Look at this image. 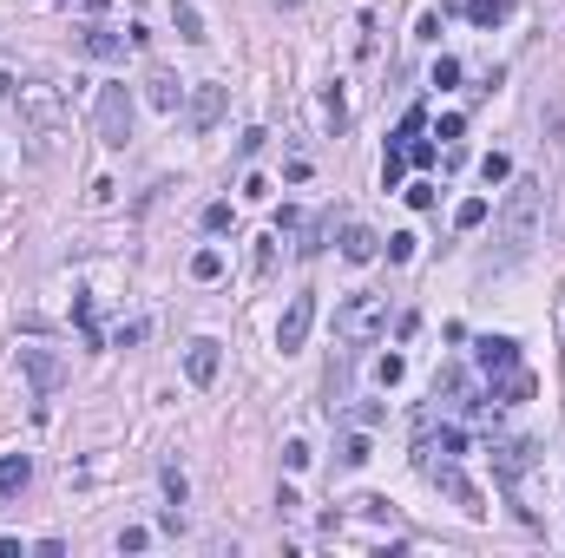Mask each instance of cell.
Masks as SVG:
<instances>
[{"mask_svg": "<svg viewBox=\"0 0 565 558\" xmlns=\"http://www.w3.org/2000/svg\"><path fill=\"white\" fill-rule=\"evenodd\" d=\"M540 223H546V184L513 178L506 184V204H500V263L526 257V250L540 243Z\"/></svg>", "mask_w": 565, "mask_h": 558, "instance_id": "1", "label": "cell"}, {"mask_svg": "<svg viewBox=\"0 0 565 558\" xmlns=\"http://www.w3.org/2000/svg\"><path fill=\"white\" fill-rule=\"evenodd\" d=\"M14 105H20V119H26V132H34L40 145L66 132V93L46 86V79H26V86H14Z\"/></svg>", "mask_w": 565, "mask_h": 558, "instance_id": "2", "label": "cell"}, {"mask_svg": "<svg viewBox=\"0 0 565 558\" xmlns=\"http://www.w3.org/2000/svg\"><path fill=\"white\" fill-rule=\"evenodd\" d=\"M421 473H428V480H434V486H441L447 499H454V506H461L467 519H487V499H480V486H473V480H467V473H461L454 460H447V454L434 460L428 446H421Z\"/></svg>", "mask_w": 565, "mask_h": 558, "instance_id": "3", "label": "cell"}, {"mask_svg": "<svg viewBox=\"0 0 565 558\" xmlns=\"http://www.w3.org/2000/svg\"><path fill=\"white\" fill-rule=\"evenodd\" d=\"M382 328H388V302H382V296H349L342 309H335V335H342L349 348L375 342Z\"/></svg>", "mask_w": 565, "mask_h": 558, "instance_id": "4", "label": "cell"}, {"mask_svg": "<svg viewBox=\"0 0 565 558\" xmlns=\"http://www.w3.org/2000/svg\"><path fill=\"white\" fill-rule=\"evenodd\" d=\"M93 132H99L105 152H125V138H132V93H125V86H105V93H99Z\"/></svg>", "mask_w": 565, "mask_h": 558, "instance_id": "5", "label": "cell"}, {"mask_svg": "<svg viewBox=\"0 0 565 558\" xmlns=\"http://www.w3.org/2000/svg\"><path fill=\"white\" fill-rule=\"evenodd\" d=\"M14 361H20V375L34 381V395H40V401H53V395H60V381H66V361L53 355V348H14Z\"/></svg>", "mask_w": 565, "mask_h": 558, "instance_id": "6", "label": "cell"}, {"mask_svg": "<svg viewBox=\"0 0 565 558\" xmlns=\"http://www.w3.org/2000/svg\"><path fill=\"white\" fill-rule=\"evenodd\" d=\"M309 322H316V296H290V309H282V322H276V348L296 355L309 342Z\"/></svg>", "mask_w": 565, "mask_h": 558, "instance_id": "7", "label": "cell"}, {"mask_svg": "<svg viewBox=\"0 0 565 558\" xmlns=\"http://www.w3.org/2000/svg\"><path fill=\"white\" fill-rule=\"evenodd\" d=\"M473 361L500 381V375L520 368V342H513V335H480V342H473Z\"/></svg>", "mask_w": 565, "mask_h": 558, "instance_id": "8", "label": "cell"}, {"mask_svg": "<svg viewBox=\"0 0 565 558\" xmlns=\"http://www.w3.org/2000/svg\"><path fill=\"white\" fill-rule=\"evenodd\" d=\"M487 454H493V480L520 486V480H526V466H532V440H493Z\"/></svg>", "mask_w": 565, "mask_h": 558, "instance_id": "9", "label": "cell"}, {"mask_svg": "<svg viewBox=\"0 0 565 558\" xmlns=\"http://www.w3.org/2000/svg\"><path fill=\"white\" fill-rule=\"evenodd\" d=\"M217 361H223L217 342H211V335H197V342L184 348V375H191V387H211V381H217Z\"/></svg>", "mask_w": 565, "mask_h": 558, "instance_id": "10", "label": "cell"}, {"mask_svg": "<svg viewBox=\"0 0 565 558\" xmlns=\"http://www.w3.org/2000/svg\"><path fill=\"white\" fill-rule=\"evenodd\" d=\"M223 99H231V93H223V86H211V79H204V86L191 93V132H211V125L223 119Z\"/></svg>", "mask_w": 565, "mask_h": 558, "instance_id": "11", "label": "cell"}, {"mask_svg": "<svg viewBox=\"0 0 565 558\" xmlns=\"http://www.w3.org/2000/svg\"><path fill=\"white\" fill-rule=\"evenodd\" d=\"M342 257L349 263H375L382 257V237L369 230V223H349V230H342Z\"/></svg>", "mask_w": 565, "mask_h": 558, "instance_id": "12", "label": "cell"}, {"mask_svg": "<svg viewBox=\"0 0 565 558\" xmlns=\"http://www.w3.org/2000/svg\"><path fill=\"white\" fill-rule=\"evenodd\" d=\"M26 480H34V460L26 454H0V499H20Z\"/></svg>", "mask_w": 565, "mask_h": 558, "instance_id": "13", "label": "cell"}, {"mask_svg": "<svg viewBox=\"0 0 565 558\" xmlns=\"http://www.w3.org/2000/svg\"><path fill=\"white\" fill-rule=\"evenodd\" d=\"M125 40H132V34H112V26H86V40H79V46H86L93 60H125Z\"/></svg>", "mask_w": 565, "mask_h": 558, "instance_id": "14", "label": "cell"}, {"mask_svg": "<svg viewBox=\"0 0 565 558\" xmlns=\"http://www.w3.org/2000/svg\"><path fill=\"white\" fill-rule=\"evenodd\" d=\"M145 99H152L158 112H178V99H184V86H178V79H172V73H152V79H145Z\"/></svg>", "mask_w": 565, "mask_h": 558, "instance_id": "15", "label": "cell"}, {"mask_svg": "<svg viewBox=\"0 0 565 558\" xmlns=\"http://www.w3.org/2000/svg\"><path fill=\"white\" fill-rule=\"evenodd\" d=\"M467 20L473 26H500V20H513V0H467Z\"/></svg>", "mask_w": 565, "mask_h": 558, "instance_id": "16", "label": "cell"}, {"mask_svg": "<svg viewBox=\"0 0 565 558\" xmlns=\"http://www.w3.org/2000/svg\"><path fill=\"white\" fill-rule=\"evenodd\" d=\"M401 171H408V152L388 145V158H382V191H401Z\"/></svg>", "mask_w": 565, "mask_h": 558, "instance_id": "17", "label": "cell"}, {"mask_svg": "<svg viewBox=\"0 0 565 558\" xmlns=\"http://www.w3.org/2000/svg\"><path fill=\"white\" fill-rule=\"evenodd\" d=\"M487 210H493L487 198H467V204L454 210V230H480V223H487Z\"/></svg>", "mask_w": 565, "mask_h": 558, "instance_id": "18", "label": "cell"}, {"mask_svg": "<svg viewBox=\"0 0 565 558\" xmlns=\"http://www.w3.org/2000/svg\"><path fill=\"white\" fill-rule=\"evenodd\" d=\"M480 178H487V184H506V178H513V158H506V152H487V158H480Z\"/></svg>", "mask_w": 565, "mask_h": 558, "instance_id": "19", "label": "cell"}, {"mask_svg": "<svg viewBox=\"0 0 565 558\" xmlns=\"http://www.w3.org/2000/svg\"><path fill=\"white\" fill-rule=\"evenodd\" d=\"M191 276H197V283H217V276H223V257H217V250H197V257H191Z\"/></svg>", "mask_w": 565, "mask_h": 558, "instance_id": "20", "label": "cell"}, {"mask_svg": "<svg viewBox=\"0 0 565 558\" xmlns=\"http://www.w3.org/2000/svg\"><path fill=\"white\" fill-rule=\"evenodd\" d=\"M428 454H447V460L467 454V434H461V427H441V440H428Z\"/></svg>", "mask_w": 565, "mask_h": 558, "instance_id": "21", "label": "cell"}, {"mask_svg": "<svg viewBox=\"0 0 565 558\" xmlns=\"http://www.w3.org/2000/svg\"><path fill=\"white\" fill-rule=\"evenodd\" d=\"M178 34H184L191 46H204V40H211V34H204V20H197V14L184 7V0H178Z\"/></svg>", "mask_w": 565, "mask_h": 558, "instance_id": "22", "label": "cell"}, {"mask_svg": "<svg viewBox=\"0 0 565 558\" xmlns=\"http://www.w3.org/2000/svg\"><path fill=\"white\" fill-rule=\"evenodd\" d=\"M73 322L86 328V348H99V328H93V296H79V302H73Z\"/></svg>", "mask_w": 565, "mask_h": 558, "instance_id": "23", "label": "cell"}, {"mask_svg": "<svg viewBox=\"0 0 565 558\" xmlns=\"http://www.w3.org/2000/svg\"><path fill=\"white\" fill-rule=\"evenodd\" d=\"M369 454H375V446H369V434H349V440H342V466H362Z\"/></svg>", "mask_w": 565, "mask_h": 558, "instance_id": "24", "label": "cell"}, {"mask_svg": "<svg viewBox=\"0 0 565 558\" xmlns=\"http://www.w3.org/2000/svg\"><path fill=\"white\" fill-rule=\"evenodd\" d=\"M355 513H362V519H394V506H388L382 493H362V499H355Z\"/></svg>", "mask_w": 565, "mask_h": 558, "instance_id": "25", "label": "cell"}, {"mask_svg": "<svg viewBox=\"0 0 565 558\" xmlns=\"http://www.w3.org/2000/svg\"><path fill=\"white\" fill-rule=\"evenodd\" d=\"M322 112H329V132H342V119H349V105H342V86H329Z\"/></svg>", "mask_w": 565, "mask_h": 558, "instance_id": "26", "label": "cell"}, {"mask_svg": "<svg viewBox=\"0 0 565 558\" xmlns=\"http://www.w3.org/2000/svg\"><path fill=\"white\" fill-rule=\"evenodd\" d=\"M401 152H408V164H421V171H428V164L441 158V152L428 145V138H408V145H401Z\"/></svg>", "mask_w": 565, "mask_h": 558, "instance_id": "27", "label": "cell"}, {"mask_svg": "<svg viewBox=\"0 0 565 558\" xmlns=\"http://www.w3.org/2000/svg\"><path fill=\"white\" fill-rule=\"evenodd\" d=\"M375 375H382V387H394V381L408 375V361H401V355H382V361H375Z\"/></svg>", "mask_w": 565, "mask_h": 558, "instance_id": "28", "label": "cell"}, {"mask_svg": "<svg viewBox=\"0 0 565 558\" xmlns=\"http://www.w3.org/2000/svg\"><path fill=\"white\" fill-rule=\"evenodd\" d=\"M408 257H414V237L394 230V237H388V263H408Z\"/></svg>", "mask_w": 565, "mask_h": 558, "instance_id": "29", "label": "cell"}, {"mask_svg": "<svg viewBox=\"0 0 565 558\" xmlns=\"http://www.w3.org/2000/svg\"><path fill=\"white\" fill-rule=\"evenodd\" d=\"M145 545H152L145 525H125V533H119V552H145Z\"/></svg>", "mask_w": 565, "mask_h": 558, "instance_id": "30", "label": "cell"}, {"mask_svg": "<svg viewBox=\"0 0 565 558\" xmlns=\"http://www.w3.org/2000/svg\"><path fill=\"white\" fill-rule=\"evenodd\" d=\"M461 132H467V119H461V112H447V119L434 125V138H447V145H454V138H461Z\"/></svg>", "mask_w": 565, "mask_h": 558, "instance_id": "31", "label": "cell"}, {"mask_svg": "<svg viewBox=\"0 0 565 558\" xmlns=\"http://www.w3.org/2000/svg\"><path fill=\"white\" fill-rule=\"evenodd\" d=\"M454 79H461V60H447V53H441V60H434V86H454Z\"/></svg>", "mask_w": 565, "mask_h": 558, "instance_id": "32", "label": "cell"}, {"mask_svg": "<svg viewBox=\"0 0 565 558\" xmlns=\"http://www.w3.org/2000/svg\"><path fill=\"white\" fill-rule=\"evenodd\" d=\"M164 493H172V506H184V473L178 466H164Z\"/></svg>", "mask_w": 565, "mask_h": 558, "instance_id": "33", "label": "cell"}, {"mask_svg": "<svg viewBox=\"0 0 565 558\" xmlns=\"http://www.w3.org/2000/svg\"><path fill=\"white\" fill-rule=\"evenodd\" d=\"M421 119H428V112H421V105H414V112H408V119H401V132H394V145H408V138L421 132Z\"/></svg>", "mask_w": 565, "mask_h": 558, "instance_id": "34", "label": "cell"}, {"mask_svg": "<svg viewBox=\"0 0 565 558\" xmlns=\"http://www.w3.org/2000/svg\"><path fill=\"white\" fill-rule=\"evenodd\" d=\"M204 230H231V204H211L204 210Z\"/></svg>", "mask_w": 565, "mask_h": 558, "instance_id": "35", "label": "cell"}, {"mask_svg": "<svg viewBox=\"0 0 565 558\" xmlns=\"http://www.w3.org/2000/svg\"><path fill=\"white\" fill-rule=\"evenodd\" d=\"M282 466H296V473H302V466H309V446H302V440H290V446H282Z\"/></svg>", "mask_w": 565, "mask_h": 558, "instance_id": "36", "label": "cell"}, {"mask_svg": "<svg viewBox=\"0 0 565 558\" xmlns=\"http://www.w3.org/2000/svg\"><path fill=\"white\" fill-rule=\"evenodd\" d=\"M0 99H14V79H7V73H0Z\"/></svg>", "mask_w": 565, "mask_h": 558, "instance_id": "37", "label": "cell"}, {"mask_svg": "<svg viewBox=\"0 0 565 558\" xmlns=\"http://www.w3.org/2000/svg\"><path fill=\"white\" fill-rule=\"evenodd\" d=\"M276 7H296V0H276Z\"/></svg>", "mask_w": 565, "mask_h": 558, "instance_id": "38", "label": "cell"}]
</instances>
